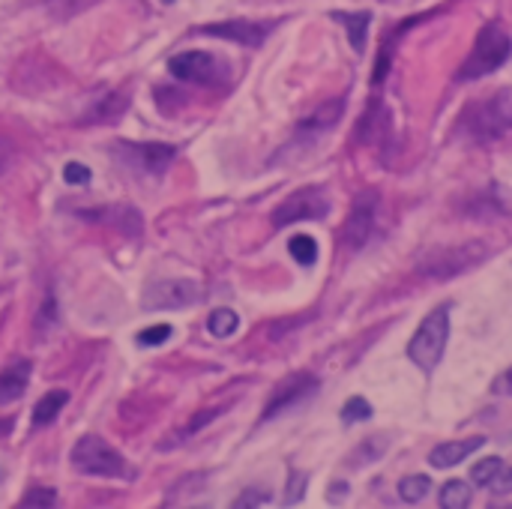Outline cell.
Instances as JSON below:
<instances>
[{
    "label": "cell",
    "mask_w": 512,
    "mask_h": 509,
    "mask_svg": "<svg viewBox=\"0 0 512 509\" xmlns=\"http://www.w3.org/2000/svg\"><path fill=\"white\" fill-rule=\"evenodd\" d=\"M501 390H504V393H510V396H512V369L507 372V375H504V378H501Z\"/></svg>",
    "instance_id": "35"
},
{
    "label": "cell",
    "mask_w": 512,
    "mask_h": 509,
    "mask_svg": "<svg viewBox=\"0 0 512 509\" xmlns=\"http://www.w3.org/2000/svg\"><path fill=\"white\" fill-rule=\"evenodd\" d=\"M270 501V495L267 492H261V489H249V492H243L237 501H234V507H264Z\"/></svg>",
    "instance_id": "32"
},
{
    "label": "cell",
    "mask_w": 512,
    "mask_h": 509,
    "mask_svg": "<svg viewBox=\"0 0 512 509\" xmlns=\"http://www.w3.org/2000/svg\"><path fill=\"white\" fill-rule=\"evenodd\" d=\"M501 471H504V462H501L498 456H486V459H480V462L471 468V480H474L477 486H492V480H495Z\"/></svg>",
    "instance_id": "26"
},
{
    "label": "cell",
    "mask_w": 512,
    "mask_h": 509,
    "mask_svg": "<svg viewBox=\"0 0 512 509\" xmlns=\"http://www.w3.org/2000/svg\"><path fill=\"white\" fill-rule=\"evenodd\" d=\"M447 342H450V309L438 306L423 318L414 339L408 342V357H411L414 366H420L423 372L432 375L444 360Z\"/></svg>",
    "instance_id": "3"
},
{
    "label": "cell",
    "mask_w": 512,
    "mask_h": 509,
    "mask_svg": "<svg viewBox=\"0 0 512 509\" xmlns=\"http://www.w3.org/2000/svg\"><path fill=\"white\" fill-rule=\"evenodd\" d=\"M462 126L465 132L477 141V144H489L504 138L507 132H512V99L507 90L477 99L465 108L462 114Z\"/></svg>",
    "instance_id": "2"
},
{
    "label": "cell",
    "mask_w": 512,
    "mask_h": 509,
    "mask_svg": "<svg viewBox=\"0 0 512 509\" xmlns=\"http://www.w3.org/2000/svg\"><path fill=\"white\" fill-rule=\"evenodd\" d=\"M168 69L174 78L189 81V84H204V87H213L225 81L228 75L225 63L210 51H180L168 60Z\"/></svg>",
    "instance_id": "5"
},
{
    "label": "cell",
    "mask_w": 512,
    "mask_h": 509,
    "mask_svg": "<svg viewBox=\"0 0 512 509\" xmlns=\"http://www.w3.org/2000/svg\"><path fill=\"white\" fill-rule=\"evenodd\" d=\"M372 417V405L363 399V396H354V399H348L345 402V408H342V423H363V420H369Z\"/></svg>",
    "instance_id": "27"
},
{
    "label": "cell",
    "mask_w": 512,
    "mask_h": 509,
    "mask_svg": "<svg viewBox=\"0 0 512 509\" xmlns=\"http://www.w3.org/2000/svg\"><path fill=\"white\" fill-rule=\"evenodd\" d=\"M63 180H66L69 186H87V183H90V168L81 165V162H69V165L63 168Z\"/></svg>",
    "instance_id": "30"
},
{
    "label": "cell",
    "mask_w": 512,
    "mask_h": 509,
    "mask_svg": "<svg viewBox=\"0 0 512 509\" xmlns=\"http://www.w3.org/2000/svg\"><path fill=\"white\" fill-rule=\"evenodd\" d=\"M93 3H99V0H42L45 12H48L51 18H57V21H69L72 15L90 9Z\"/></svg>",
    "instance_id": "23"
},
{
    "label": "cell",
    "mask_w": 512,
    "mask_h": 509,
    "mask_svg": "<svg viewBox=\"0 0 512 509\" xmlns=\"http://www.w3.org/2000/svg\"><path fill=\"white\" fill-rule=\"evenodd\" d=\"M375 213H378V192L366 189L354 198V207L342 225V246L357 252L369 243L372 228H375Z\"/></svg>",
    "instance_id": "7"
},
{
    "label": "cell",
    "mask_w": 512,
    "mask_h": 509,
    "mask_svg": "<svg viewBox=\"0 0 512 509\" xmlns=\"http://www.w3.org/2000/svg\"><path fill=\"white\" fill-rule=\"evenodd\" d=\"M54 489H30L21 501V507H54Z\"/></svg>",
    "instance_id": "31"
},
{
    "label": "cell",
    "mask_w": 512,
    "mask_h": 509,
    "mask_svg": "<svg viewBox=\"0 0 512 509\" xmlns=\"http://www.w3.org/2000/svg\"><path fill=\"white\" fill-rule=\"evenodd\" d=\"M201 297V291L195 288V282L189 279H168V282H153L144 294V306L153 312L162 309H183L189 303H195Z\"/></svg>",
    "instance_id": "9"
},
{
    "label": "cell",
    "mask_w": 512,
    "mask_h": 509,
    "mask_svg": "<svg viewBox=\"0 0 512 509\" xmlns=\"http://www.w3.org/2000/svg\"><path fill=\"white\" fill-rule=\"evenodd\" d=\"M342 111H345V102H342V99L324 102V105H321L315 114H309V117L300 123V129H297V138H303V141H315L318 135L330 132V129L339 123Z\"/></svg>",
    "instance_id": "12"
},
{
    "label": "cell",
    "mask_w": 512,
    "mask_h": 509,
    "mask_svg": "<svg viewBox=\"0 0 512 509\" xmlns=\"http://www.w3.org/2000/svg\"><path fill=\"white\" fill-rule=\"evenodd\" d=\"M336 18L345 24L354 51H363L366 48V33H369V24H372V12H336Z\"/></svg>",
    "instance_id": "18"
},
{
    "label": "cell",
    "mask_w": 512,
    "mask_h": 509,
    "mask_svg": "<svg viewBox=\"0 0 512 509\" xmlns=\"http://www.w3.org/2000/svg\"><path fill=\"white\" fill-rule=\"evenodd\" d=\"M270 27H273V24L234 18V21L204 24V27H201V33H207V36H219V39H228V42H237V45H246V48H258V45L267 39Z\"/></svg>",
    "instance_id": "10"
},
{
    "label": "cell",
    "mask_w": 512,
    "mask_h": 509,
    "mask_svg": "<svg viewBox=\"0 0 512 509\" xmlns=\"http://www.w3.org/2000/svg\"><path fill=\"white\" fill-rule=\"evenodd\" d=\"M30 378V360H15L0 372V405H12L24 396Z\"/></svg>",
    "instance_id": "14"
},
{
    "label": "cell",
    "mask_w": 512,
    "mask_h": 509,
    "mask_svg": "<svg viewBox=\"0 0 512 509\" xmlns=\"http://www.w3.org/2000/svg\"><path fill=\"white\" fill-rule=\"evenodd\" d=\"M12 159H15V147H12V141L6 135H0V180L12 168Z\"/></svg>",
    "instance_id": "33"
},
{
    "label": "cell",
    "mask_w": 512,
    "mask_h": 509,
    "mask_svg": "<svg viewBox=\"0 0 512 509\" xmlns=\"http://www.w3.org/2000/svg\"><path fill=\"white\" fill-rule=\"evenodd\" d=\"M72 468L84 477H123L126 462L123 456L99 435H81L69 456Z\"/></svg>",
    "instance_id": "4"
},
{
    "label": "cell",
    "mask_w": 512,
    "mask_h": 509,
    "mask_svg": "<svg viewBox=\"0 0 512 509\" xmlns=\"http://www.w3.org/2000/svg\"><path fill=\"white\" fill-rule=\"evenodd\" d=\"M315 390H318V378H315V375H306V372H303V375L285 378V381L273 390V396H270V402H267V408H264V420H273V417H279V414H285V411L303 405L309 396H315Z\"/></svg>",
    "instance_id": "8"
},
{
    "label": "cell",
    "mask_w": 512,
    "mask_h": 509,
    "mask_svg": "<svg viewBox=\"0 0 512 509\" xmlns=\"http://www.w3.org/2000/svg\"><path fill=\"white\" fill-rule=\"evenodd\" d=\"M512 54V39L510 33L498 24V21H489L480 27L477 39H474V48L471 54L465 57V63L459 66V81H477L495 69H501Z\"/></svg>",
    "instance_id": "1"
},
{
    "label": "cell",
    "mask_w": 512,
    "mask_h": 509,
    "mask_svg": "<svg viewBox=\"0 0 512 509\" xmlns=\"http://www.w3.org/2000/svg\"><path fill=\"white\" fill-rule=\"evenodd\" d=\"M171 327L168 324H156V327H150V330H144L141 336H138V345H144V348H156V345H162V342H168L171 339Z\"/></svg>",
    "instance_id": "29"
},
{
    "label": "cell",
    "mask_w": 512,
    "mask_h": 509,
    "mask_svg": "<svg viewBox=\"0 0 512 509\" xmlns=\"http://www.w3.org/2000/svg\"><path fill=\"white\" fill-rule=\"evenodd\" d=\"M306 483H309V477H306V474H300V471H294V474L288 477V489H285V504H288V507H294V504H300V501H303V495H306Z\"/></svg>",
    "instance_id": "28"
},
{
    "label": "cell",
    "mask_w": 512,
    "mask_h": 509,
    "mask_svg": "<svg viewBox=\"0 0 512 509\" xmlns=\"http://www.w3.org/2000/svg\"><path fill=\"white\" fill-rule=\"evenodd\" d=\"M441 507L444 509H468L471 507V486L462 480H450L441 489Z\"/></svg>",
    "instance_id": "22"
},
{
    "label": "cell",
    "mask_w": 512,
    "mask_h": 509,
    "mask_svg": "<svg viewBox=\"0 0 512 509\" xmlns=\"http://www.w3.org/2000/svg\"><path fill=\"white\" fill-rule=\"evenodd\" d=\"M123 150L132 156V165L144 168L147 174H162L177 156V147L171 144H126Z\"/></svg>",
    "instance_id": "11"
},
{
    "label": "cell",
    "mask_w": 512,
    "mask_h": 509,
    "mask_svg": "<svg viewBox=\"0 0 512 509\" xmlns=\"http://www.w3.org/2000/svg\"><path fill=\"white\" fill-rule=\"evenodd\" d=\"M492 492H495V495H510L512 492V468L510 471H501V474L492 480Z\"/></svg>",
    "instance_id": "34"
},
{
    "label": "cell",
    "mask_w": 512,
    "mask_h": 509,
    "mask_svg": "<svg viewBox=\"0 0 512 509\" xmlns=\"http://www.w3.org/2000/svg\"><path fill=\"white\" fill-rule=\"evenodd\" d=\"M483 444H486V438H483V435H474V438H468V441H450V444L435 447V450L429 453V462H432V468L447 471V468L462 465V462H465L471 453H477Z\"/></svg>",
    "instance_id": "13"
},
{
    "label": "cell",
    "mask_w": 512,
    "mask_h": 509,
    "mask_svg": "<svg viewBox=\"0 0 512 509\" xmlns=\"http://www.w3.org/2000/svg\"><path fill=\"white\" fill-rule=\"evenodd\" d=\"M327 210H330V201H327L324 189L306 186V189L288 195L273 210V228H285V225H294V222H303V219H321V216H327Z\"/></svg>",
    "instance_id": "6"
},
{
    "label": "cell",
    "mask_w": 512,
    "mask_h": 509,
    "mask_svg": "<svg viewBox=\"0 0 512 509\" xmlns=\"http://www.w3.org/2000/svg\"><path fill=\"white\" fill-rule=\"evenodd\" d=\"M129 105V96L126 93H105L87 114L81 123H114Z\"/></svg>",
    "instance_id": "16"
},
{
    "label": "cell",
    "mask_w": 512,
    "mask_h": 509,
    "mask_svg": "<svg viewBox=\"0 0 512 509\" xmlns=\"http://www.w3.org/2000/svg\"><path fill=\"white\" fill-rule=\"evenodd\" d=\"M237 327H240V315L234 312V309H213L210 312V318H207V330L216 336V339H228L231 333H237Z\"/></svg>",
    "instance_id": "20"
},
{
    "label": "cell",
    "mask_w": 512,
    "mask_h": 509,
    "mask_svg": "<svg viewBox=\"0 0 512 509\" xmlns=\"http://www.w3.org/2000/svg\"><path fill=\"white\" fill-rule=\"evenodd\" d=\"M429 489H432V480H429V477L411 474V477H402V483H399V498H402L405 504H420V501L429 495Z\"/></svg>",
    "instance_id": "21"
},
{
    "label": "cell",
    "mask_w": 512,
    "mask_h": 509,
    "mask_svg": "<svg viewBox=\"0 0 512 509\" xmlns=\"http://www.w3.org/2000/svg\"><path fill=\"white\" fill-rule=\"evenodd\" d=\"M387 126H390V114L375 102V105L366 111V117H363V123H360V129H357V138H360L363 144H372V141L381 138V129H387Z\"/></svg>",
    "instance_id": "19"
},
{
    "label": "cell",
    "mask_w": 512,
    "mask_h": 509,
    "mask_svg": "<svg viewBox=\"0 0 512 509\" xmlns=\"http://www.w3.org/2000/svg\"><path fill=\"white\" fill-rule=\"evenodd\" d=\"M66 402H69V393H66V390H48V393L33 405V429L51 426V423L60 417V411H63Z\"/></svg>",
    "instance_id": "17"
},
{
    "label": "cell",
    "mask_w": 512,
    "mask_h": 509,
    "mask_svg": "<svg viewBox=\"0 0 512 509\" xmlns=\"http://www.w3.org/2000/svg\"><path fill=\"white\" fill-rule=\"evenodd\" d=\"M57 321H60V315H57V300H54V294L48 291L45 300H42V306H39V315H36L33 330H36L39 336H48V333L57 330Z\"/></svg>",
    "instance_id": "25"
},
{
    "label": "cell",
    "mask_w": 512,
    "mask_h": 509,
    "mask_svg": "<svg viewBox=\"0 0 512 509\" xmlns=\"http://www.w3.org/2000/svg\"><path fill=\"white\" fill-rule=\"evenodd\" d=\"M288 252H291V255H294V261H297V264H303V267H312V264L318 261V243H315L309 234H297V237H291Z\"/></svg>",
    "instance_id": "24"
},
{
    "label": "cell",
    "mask_w": 512,
    "mask_h": 509,
    "mask_svg": "<svg viewBox=\"0 0 512 509\" xmlns=\"http://www.w3.org/2000/svg\"><path fill=\"white\" fill-rule=\"evenodd\" d=\"M93 213H96V210H93ZM81 216L96 219V222H108V225H114L117 231H123L126 237H141V231H144L141 213H138L135 207H111V210H99L96 216H90V213H81Z\"/></svg>",
    "instance_id": "15"
}]
</instances>
